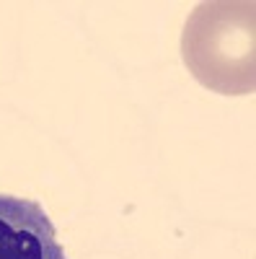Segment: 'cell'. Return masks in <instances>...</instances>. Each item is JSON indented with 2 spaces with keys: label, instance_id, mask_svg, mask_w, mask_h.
<instances>
[{
  "label": "cell",
  "instance_id": "cell-1",
  "mask_svg": "<svg viewBox=\"0 0 256 259\" xmlns=\"http://www.w3.org/2000/svg\"><path fill=\"white\" fill-rule=\"evenodd\" d=\"M181 57L204 89L246 96L256 89V6L251 0L199 3L181 34Z\"/></svg>",
  "mask_w": 256,
  "mask_h": 259
},
{
  "label": "cell",
  "instance_id": "cell-2",
  "mask_svg": "<svg viewBox=\"0 0 256 259\" xmlns=\"http://www.w3.org/2000/svg\"><path fill=\"white\" fill-rule=\"evenodd\" d=\"M0 259H68L39 202L0 194Z\"/></svg>",
  "mask_w": 256,
  "mask_h": 259
}]
</instances>
